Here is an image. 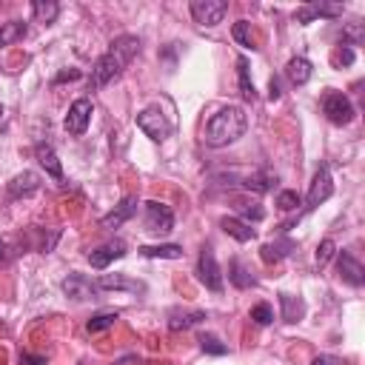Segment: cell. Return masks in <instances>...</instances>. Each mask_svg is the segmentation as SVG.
Here are the masks:
<instances>
[{
  "instance_id": "31",
  "label": "cell",
  "mask_w": 365,
  "mask_h": 365,
  "mask_svg": "<svg viewBox=\"0 0 365 365\" xmlns=\"http://www.w3.org/2000/svg\"><path fill=\"white\" fill-rule=\"evenodd\" d=\"M200 348H203L206 354H211V357H225V354H228V345H223L214 334H203V337H200Z\"/></svg>"
},
{
  "instance_id": "8",
  "label": "cell",
  "mask_w": 365,
  "mask_h": 365,
  "mask_svg": "<svg viewBox=\"0 0 365 365\" xmlns=\"http://www.w3.org/2000/svg\"><path fill=\"white\" fill-rule=\"evenodd\" d=\"M225 12H228L225 0H192V18L200 26H217V23H223Z\"/></svg>"
},
{
  "instance_id": "30",
  "label": "cell",
  "mask_w": 365,
  "mask_h": 365,
  "mask_svg": "<svg viewBox=\"0 0 365 365\" xmlns=\"http://www.w3.org/2000/svg\"><path fill=\"white\" fill-rule=\"evenodd\" d=\"M232 34H234V40L243 46V49H257V46H254V34H251V23L248 20H237L234 23V29H232Z\"/></svg>"
},
{
  "instance_id": "19",
  "label": "cell",
  "mask_w": 365,
  "mask_h": 365,
  "mask_svg": "<svg viewBox=\"0 0 365 365\" xmlns=\"http://www.w3.org/2000/svg\"><path fill=\"white\" fill-rule=\"evenodd\" d=\"M311 74H314V66H311L308 58H291L288 66H286V77H288L294 86H305V83L311 80Z\"/></svg>"
},
{
  "instance_id": "6",
  "label": "cell",
  "mask_w": 365,
  "mask_h": 365,
  "mask_svg": "<svg viewBox=\"0 0 365 365\" xmlns=\"http://www.w3.org/2000/svg\"><path fill=\"white\" fill-rule=\"evenodd\" d=\"M174 228V211L166 203L149 200L146 203V232L152 234H168Z\"/></svg>"
},
{
  "instance_id": "17",
  "label": "cell",
  "mask_w": 365,
  "mask_h": 365,
  "mask_svg": "<svg viewBox=\"0 0 365 365\" xmlns=\"http://www.w3.org/2000/svg\"><path fill=\"white\" fill-rule=\"evenodd\" d=\"M34 157H37V163L46 168V174H49V177L63 180V166H60V160H58V154H55V149H52L49 143H37V146H34Z\"/></svg>"
},
{
  "instance_id": "27",
  "label": "cell",
  "mask_w": 365,
  "mask_h": 365,
  "mask_svg": "<svg viewBox=\"0 0 365 365\" xmlns=\"http://www.w3.org/2000/svg\"><path fill=\"white\" fill-rule=\"evenodd\" d=\"M32 12L40 23H55L58 15H60V6L55 4V0H34L32 4Z\"/></svg>"
},
{
  "instance_id": "25",
  "label": "cell",
  "mask_w": 365,
  "mask_h": 365,
  "mask_svg": "<svg viewBox=\"0 0 365 365\" xmlns=\"http://www.w3.org/2000/svg\"><path fill=\"white\" fill-rule=\"evenodd\" d=\"M291 248H294V243H291V240H277V243H265V246L260 248V257H263L265 263H280L283 257H288V254H291Z\"/></svg>"
},
{
  "instance_id": "18",
  "label": "cell",
  "mask_w": 365,
  "mask_h": 365,
  "mask_svg": "<svg viewBox=\"0 0 365 365\" xmlns=\"http://www.w3.org/2000/svg\"><path fill=\"white\" fill-rule=\"evenodd\" d=\"M37 189H40V177H37L34 171H23V174L12 177V182H9V197H12V200L29 197V194H34Z\"/></svg>"
},
{
  "instance_id": "26",
  "label": "cell",
  "mask_w": 365,
  "mask_h": 365,
  "mask_svg": "<svg viewBox=\"0 0 365 365\" xmlns=\"http://www.w3.org/2000/svg\"><path fill=\"white\" fill-rule=\"evenodd\" d=\"M26 37V23L23 20H9V23H0V46H9Z\"/></svg>"
},
{
  "instance_id": "36",
  "label": "cell",
  "mask_w": 365,
  "mask_h": 365,
  "mask_svg": "<svg viewBox=\"0 0 365 365\" xmlns=\"http://www.w3.org/2000/svg\"><path fill=\"white\" fill-rule=\"evenodd\" d=\"M240 214H243L240 220H246V223H248V220H254V223H260V220L265 217V211H263L260 206H246V208H240Z\"/></svg>"
},
{
  "instance_id": "43",
  "label": "cell",
  "mask_w": 365,
  "mask_h": 365,
  "mask_svg": "<svg viewBox=\"0 0 365 365\" xmlns=\"http://www.w3.org/2000/svg\"><path fill=\"white\" fill-rule=\"evenodd\" d=\"M0 117H4V106H0Z\"/></svg>"
},
{
  "instance_id": "4",
  "label": "cell",
  "mask_w": 365,
  "mask_h": 365,
  "mask_svg": "<svg viewBox=\"0 0 365 365\" xmlns=\"http://www.w3.org/2000/svg\"><path fill=\"white\" fill-rule=\"evenodd\" d=\"M323 114H326L334 126H348L357 112H354V103L343 95V91L328 88L326 95H323Z\"/></svg>"
},
{
  "instance_id": "22",
  "label": "cell",
  "mask_w": 365,
  "mask_h": 365,
  "mask_svg": "<svg viewBox=\"0 0 365 365\" xmlns=\"http://www.w3.org/2000/svg\"><path fill=\"white\" fill-rule=\"evenodd\" d=\"M228 280H232L237 288H243V291L257 286V280L251 277V271H248L240 260H232V263H228Z\"/></svg>"
},
{
  "instance_id": "29",
  "label": "cell",
  "mask_w": 365,
  "mask_h": 365,
  "mask_svg": "<svg viewBox=\"0 0 365 365\" xmlns=\"http://www.w3.org/2000/svg\"><path fill=\"white\" fill-rule=\"evenodd\" d=\"M117 323V311H103V314H95L86 323V328H88V334H100V331H106V328H112Z\"/></svg>"
},
{
  "instance_id": "20",
  "label": "cell",
  "mask_w": 365,
  "mask_h": 365,
  "mask_svg": "<svg viewBox=\"0 0 365 365\" xmlns=\"http://www.w3.org/2000/svg\"><path fill=\"white\" fill-rule=\"evenodd\" d=\"M274 182H277V174H271L268 168H260V171H254V174H248L243 180V186L251 189V192H257V194H265V192L274 189Z\"/></svg>"
},
{
  "instance_id": "38",
  "label": "cell",
  "mask_w": 365,
  "mask_h": 365,
  "mask_svg": "<svg viewBox=\"0 0 365 365\" xmlns=\"http://www.w3.org/2000/svg\"><path fill=\"white\" fill-rule=\"evenodd\" d=\"M114 365H146V362H143V357H137V354H126V357H120Z\"/></svg>"
},
{
  "instance_id": "10",
  "label": "cell",
  "mask_w": 365,
  "mask_h": 365,
  "mask_svg": "<svg viewBox=\"0 0 365 365\" xmlns=\"http://www.w3.org/2000/svg\"><path fill=\"white\" fill-rule=\"evenodd\" d=\"M98 283H91L86 274H69L63 280V294L72 300H95L98 297Z\"/></svg>"
},
{
  "instance_id": "2",
  "label": "cell",
  "mask_w": 365,
  "mask_h": 365,
  "mask_svg": "<svg viewBox=\"0 0 365 365\" xmlns=\"http://www.w3.org/2000/svg\"><path fill=\"white\" fill-rule=\"evenodd\" d=\"M248 128V117L240 106H225L220 109L208 123H206V134H203V140L206 146L211 149H225V146H232L237 143L240 137L246 134Z\"/></svg>"
},
{
  "instance_id": "23",
  "label": "cell",
  "mask_w": 365,
  "mask_h": 365,
  "mask_svg": "<svg viewBox=\"0 0 365 365\" xmlns=\"http://www.w3.org/2000/svg\"><path fill=\"white\" fill-rule=\"evenodd\" d=\"M280 305H283V319H286V323H300V319L305 317V303L300 297L280 294Z\"/></svg>"
},
{
  "instance_id": "5",
  "label": "cell",
  "mask_w": 365,
  "mask_h": 365,
  "mask_svg": "<svg viewBox=\"0 0 365 365\" xmlns=\"http://www.w3.org/2000/svg\"><path fill=\"white\" fill-rule=\"evenodd\" d=\"M334 194V180H331V171L328 166H319L314 180H311V189H308V197H305V211H314L317 206H323L328 197Z\"/></svg>"
},
{
  "instance_id": "14",
  "label": "cell",
  "mask_w": 365,
  "mask_h": 365,
  "mask_svg": "<svg viewBox=\"0 0 365 365\" xmlns=\"http://www.w3.org/2000/svg\"><path fill=\"white\" fill-rule=\"evenodd\" d=\"M134 214H137V200H134V197H126L120 206H114V211H109V214L100 220V228H106V232H114V228H120L123 223H128Z\"/></svg>"
},
{
  "instance_id": "33",
  "label": "cell",
  "mask_w": 365,
  "mask_h": 365,
  "mask_svg": "<svg viewBox=\"0 0 365 365\" xmlns=\"http://www.w3.org/2000/svg\"><path fill=\"white\" fill-rule=\"evenodd\" d=\"M334 254H337V243L334 240H323V243H319V248H317V265L326 268Z\"/></svg>"
},
{
  "instance_id": "35",
  "label": "cell",
  "mask_w": 365,
  "mask_h": 365,
  "mask_svg": "<svg viewBox=\"0 0 365 365\" xmlns=\"http://www.w3.org/2000/svg\"><path fill=\"white\" fill-rule=\"evenodd\" d=\"M331 60H334V66H351V63H354V49H351L348 43H343L340 49L334 52V58H331Z\"/></svg>"
},
{
  "instance_id": "39",
  "label": "cell",
  "mask_w": 365,
  "mask_h": 365,
  "mask_svg": "<svg viewBox=\"0 0 365 365\" xmlns=\"http://www.w3.org/2000/svg\"><path fill=\"white\" fill-rule=\"evenodd\" d=\"M20 365H46V357H32V354H23V357H20Z\"/></svg>"
},
{
  "instance_id": "3",
  "label": "cell",
  "mask_w": 365,
  "mask_h": 365,
  "mask_svg": "<svg viewBox=\"0 0 365 365\" xmlns=\"http://www.w3.org/2000/svg\"><path fill=\"white\" fill-rule=\"evenodd\" d=\"M137 128H140L149 140L163 143L166 137L171 134V120L160 106H149L143 112H137Z\"/></svg>"
},
{
  "instance_id": "1",
  "label": "cell",
  "mask_w": 365,
  "mask_h": 365,
  "mask_svg": "<svg viewBox=\"0 0 365 365\" xmlns=\"http://www.w3.org/2000/svg\"><path fill=\"white\" fill-rule=\"evenodd\" d=\"M140 55V40H137L134 34H120L112 40L109 52L95 63V69H91V80L88 86L91 88H103L106 83L117 80L123 74V69Z\"/></svg>"
},
{
  "instance_id": "9",
  "label": "cell",
  "mask_w": 365,
  "mask_h": 365,
  "mask_svg": "<svg viewBox=\"0 0 365 365\" xmlns=\"http://www.w3.org/2000/svg\"><path fill=\"white\" fill-rule=\"evenodd\" d=\"M91 100L88 98H80V100H74L72 106H69V114H66V131L69 134H74V137H80V134H86V128H88V123H91Z\"/></svg>"
},
{
  "instance_id": "37",
  "label": "cell",
  "mask_w": 365,
  "mask_h": 365,
  "mask_svg": "<svg viewBox=\"0 0 365 365\" xmlns=\"http://www.w3.org/2000/svg\"><path fill=\"white\" fill-rule=\"evenodd\" d=\"M66 80H80V69H66L55 77V83H66Z\"/></svg>"
},
{
  "instance_id": "28",
  "label": "cell",
  "mask_w": 365,
  "mask_h": 365,
  "mask_svg": "<svg viewBox=\"0 0 365 365\" xmlns=\"http://www.w3.org/2000/svg\"><path fill=\"white\" fill-rule=\"evenodd\" d=\"M237 77H240V95H243V100H254V98H257V91H254V83H251L248 60H246V58L237 60Z\"/></svg>"
},
{
  "instance_id": "12",
  "label": "cell",
  "mask_w": 365,
  "mask_h": 365,
  "mask_svg": "<svg viewBox=\"0 0 365 365\" xmlns=\"http://www.w3.org/2000/svg\"><path fill=\"white\" fill-rule=\"evenodd\" d=\"M337 265H340V277L348 283V286H354V288H359L362 283H365V268H362V263L351 254V251H340V257H337Z\"/></svg>"
},
{
  "instance_id": "13",
  "label": "cell",
  "mask_w": 365,
  "mask_h": 365,
  "mask_svg": "<svg viewBox=\"0 0 365 365\" xmlns=\"http://www.w3.org/2000/svg\"><path fill=\"white\" fill-rule=\"evenodd\" d=\"M343 15V4H305L303 9H297V23H311V20H317V18H328V20H334V18H340Z\"/></svg>"
},
{
  "instance_id": "15",
  "label": "cell",
  "mask_w": 365,
  "mask_h": 365,
  "mask_svg": "<svg viewBox=\"0 0 365 365\" xmlns=\"http://www.w3.org/2000/svg\"><path fill=\"white\" fill-rule=\"evenodd\" d=\"M98 288H106V291H134V294H143L146 291V283L140 280H131L126 274H103L98 280Z\"/></svg>"
},
{
  "instance_id": "16",
  "label": "cell",
  "mask_w": 365,
  "mask_h": 365,
  "mask_svg": "<svg viewBox=\"0 0 365 365\" xmlns=\"http://www.w3.org/2000/svg\"><path fill=\"white\" fill-rule=\"evenodd\" d=\"M220 228H223L228 237H234L237 243H248V240L257 237V232L251 228V223H246V220H240V217H223V220H220Z\"/></svg>"
},
{
  "instance_id": "42",
  "label": "cell",
  "mask_w": 365,
  "mask_h": 365,
  "mask_svg": "<svg viewBox=\"0 0 365 365\" xmlns=\"http://www.w3.org/2000/svg\"><path fill=\"white\" fill-rule=\"evenodd\" d=\"M6 260V243H0V263Z\"/></svg>"
},
{
  "instance_id": "32",
  "label": "cell",
  "mask_w": 365,
  "mask_h": 365,
  "mask_svg": "<svg viewBox=\"0 0 365 365\" xmlns=\"http://www.w3.org/2000/svg\"><path fill=\"white\" fill-rule=\"evenodd\" d=\"M251 319H254L257 326H271L274 323V308L268 303H260V305L251 308Z\"/></svg>"
},
{
  "instance_id": "40",
  "label": "cell",
  "mask_w": 365,
  "mask_h": 365,
  "mask_svg": "<svg viewBox=\"0 0 365 365\" xmlns=\"http://www.w3.org/2000/svg\"><path fill=\"white\" fill-rule=\"evenodd\" d=\"M268 88H271V91H268V100H280V95H283V91H280V83H277V80H271Z\"/></svg>"
},
{
  "instance_id": "21",
  "label": "cell",
  "mask_w": 365,
  "mask_h": 365,
  "mask_svg": "<svg viewBox=\"0 0 365 365\" xmlns=\"http://www.w3.org/2000/svg\"><path fill=\"white\" fill-rule=\"evenodd\" d=\"M143 257L149 260H180L182 257V246H174V243H166V246H140L137 248Z\"/></svg>"
},
{
  "instance_id": "41",
  "label": "cell",
  "mask_w": 365,
  "mask_h": 365,
  "mask_svg": "<svg viewBox=\"0 0 365 365\" xmlns=\"http://www.w3.org/2000/svg\"><path fill=\"white\" fill-rule=\"evenodd\" d=\"M311 365H340V362H337L334 357H317Z\"/></svg>"
},
{
  "instance_id": "24",
  "label": "cell",
  "mask_w": 365,
  "mask_h": 365,
  "mask_svg": "<svg viewBox=\"0 0 365 365\" xmlns=\"http://www.w3.org/2000/svg\"><path fill=\"white\" fill-rule=\"evenodd\" d=\"M203 319H206V314H203V311H189V314L171 311V317H168V328H171V331H186V328H192V326L203 323Z\"/></svg>"
},
{
  "instance_id": "7",
  "label": "cell",
  "mask_w": 365,
  "mask_h": 365,
  "mask_svg": "<svg viewBox=\"0 0 365 365\" xmlns=\"http://www.w3.org/2000/svg\"><path fill=\"white\" fill-rule=\"evenodd\" d=\"M197 277H200V283H203L208 291H223V271H220L217 257H214V251H211L208 246L200 251V260H197Z\"/></svg>"
},
{
  "instance_id": "11",
  "label": "cell",
  "mask_w": 365,
  "mask_h": 365,
  "mask_svg": "<svg viewBox=\"0 0 365 365\" xmlns=\"http://www.w3.org/2000/svg\"><path fill=\"white\" fill-rule=\"evenodd\" d=\"M120 257H126V243L123 240H112V243H103L100 248H95L88 254V263H91V268H98V271H103V268H109L114 260H120Z\"/></svg>"
},
{
  "instance_id": "34",
  "label": "cell",
  "mask_w": 365,
  "mask_h": 365,
  "mask_svg": "<svg viewBox=\"0 0 365 365\" xmlns=\"http://www.w3.org/2000/svg\"><path fill=\"white\" fill-rule=\"evenodd\" d=\"M277 206H280L283 211H294V208L300 206V194L286 189V192H280V194H277Z\"/></svg>"
}]
</instances>
